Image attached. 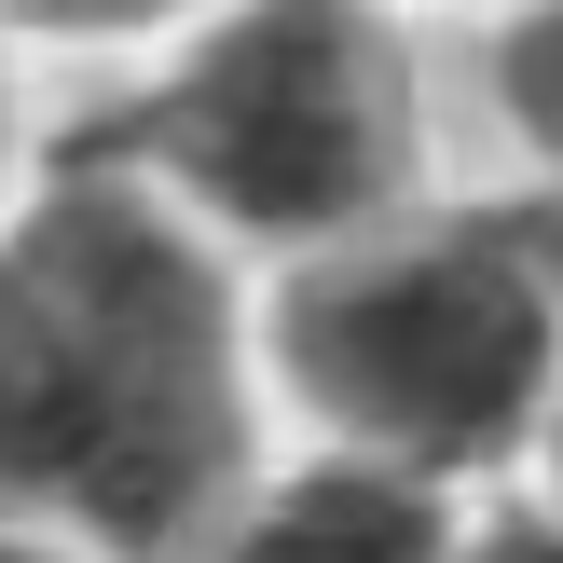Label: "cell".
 <instances>
[{
  "mask_svg": "<svg viewBox=\"0 0 563 563\" xmlns=\"http://www.w3.org/2000/svg\"><path fill=\"white\" fill-rule=\"evenodd\" d=\"M0 563H82V550H55V537H27V522H0Z\"/></svg>",
  "mask_w": 563,
  "mask_h": 563,
  "instance_id": "ba28073f",
  "label": "cell"
},
{
  "mask_svg": "<svg viewBox=\"0 0 563 563\" xmlns=\"http://www.w3.org/2000/svg\"><path fill=\"white\" fill-rule=\"evenodd\" d=\"M262 317L137 165H69L0 234V522L192 563L247 495Z\"/></svg>",
  "mask_w": 563,
  "mask_h": 563,
  "instance_id": "6da1fadb",
  "label": "cell"
},
{
  "mask_svg": "<svg viewBox=\"0 0 563 563\" xmlns=\"http://www.w3.org/2000/svg\"><path fill=\"white\" fill-rule=\"evenodd\" d=\"M0 152H14V82H0Z\"/></svg>",
  "mask_w": 563,
  "mask_h": 563,
  "instance_id": "30bf717a",
  "label": "cell"
},
{
  "mask_svg": "<svg viewBox=\"0 0 563 563\" xmlns=\"http://www.w3.org/2000/svg\"><path fill=\"white\" fill-rule=\"evenodd\" d=\"M262 385L317 427V454L440 495L537 467V427L563 399V289L537 262V220L454 207L289 262L262 302Z\"/></svg>",
  "mask_w": 563,
  "mask_h": 563,
  "instance_id": "7a4b0ae2",
  "label": "cell"
},
{
  "mask_svg": "<svg viewBox=\"0 0 563 563\" xmlns=\"http://www.w3.org/2000/svg\"><path fill=\"white\" fill-rule=\"evenodd\" d=\"M522 495L563 522V399H550V427H537V467H522Z\"/></svg>",
  "mask_w": 563,
  "mask_h": 563,
  "instance_id": "52a82bcc",
  "label": "cell"
},
{
  "mask_svg": "<svg viewBox=\"0 0 563 563\" xmlns=\"http://www.w3.org/2000/svg\"><path fill=\"white\" fill-rule=\"evenodd\" d=\"M537 262H550V289H563V220H537Z\"/></svg>",
  "mask_w": 563,
  "mask_h": 563,
  "instance_id": "9c48e42d",
  "label": "cell"
},
{
  "mask_svg": "<svg viewBox=\"0 0 563 563\" xmlns=\"http://www.w3.org/2000/svg\"><path fill=\"white\" fill-rule=\"evenodd\" d=\"M467 509L440 482H399V467H357V454H302L275 482L234 495L192 563H454Z\"/></svg>",
  "mask_w": 563,
  "mask_h": 563,
  "instance_id": "277c9868",
  "label": "cell"
},
{
  "mask_svg": "<svg viewBox=\"0 0 563 563\" xmlns=\"http://www.w3.org/2000/svg\"><path fill=\"white\" fill-rule=\"evenodd\" d=\"M482 110L522 152V220H563V0L550 14H495L482 27Z\"/></svg>",
  "mask_w": 563,
  "mask_h": 563,
  "instance_id": "5b68a950",
  "label": "cell"
},
{
  "mask_svg": "<svg viewBox=\"0 0 563 563\" xmlns=\"http://www.w3.org/2000/svg\"><path fill=\"white\" fill-rule=\"evenodd\" d=\"M412 152H427V97H412V42L372 14H220L137 110V179L192 220V234H247L330 262V247L412 220Z\"/></svg>",
  "mask_w": 563,
  "mask_h": 563,
  "instance_id": "3957f363",
  "label": "cell"
},
{
  "mask_svg": "<svg viewBox=\"0 0 563 563\" xmlns=\"http://www.w3.org/2000/svg\"><path fill=\"white\" fill-rule=\"evenodd\" d=\"M454 563H563V522L537 509V495H495V509H467Z\"/></svg>",
  "mask_w": 563,
  "mask_h": 563,
  "instance_id": "8992f818",
  "label": "cell"
}]
</instances>
